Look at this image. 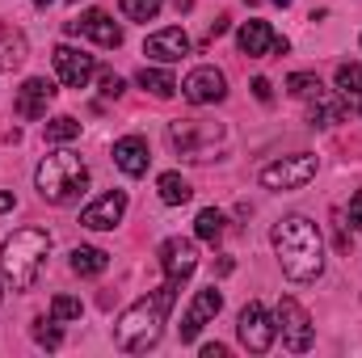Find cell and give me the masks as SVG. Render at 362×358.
Masks as SVG:
<instances>
[{"label":"cell","mask_w":362,"mask_h":358,"mask_svg":"<svg viewBox=\"0 0 362 358\" xmlns=\"http://www.w3.org/2000/svg\"><path fill=\"white\" fill-rule=\"evenodd\" d=\"M274 253L282 262V274L291 282H312L320 278L325 270V241H320V228L308 219V215H286L278 219L270 232Z\"/></svg>","instance_id":"cell-1"},{"label":"cell","mask_w":362,"mask_h":358,"mask_svg":"<svg viewBox=\"0 0 362 358\" xmlns=\"http://www.w3.org/2000/svg\"><path fill=\"white\" fill-rule=\"evenodd\" d=\"M173 295H177V282L165 278V287H156V291H148L144 299H135V304L118 316V325H114L118 350H127V354H148V350L160 342V333H165V316H169V308H173Z\"/></svg>","instance_id":"cell-2"},{"label":"cell","mask_w":362,"mask_h":358,"mask_svg":"<svg viewBox=\"0 0 362 358\" xmlns=\"http://www.w3.org/2000/svg\"><path fill=\"white\" fill-rule=\"evenodd\" d=\"M47 253H51V232L42 228H17L13 236H4L0 266H4V278L13 282V291H30L38 282Z\"/></svg>","instance_id":"cell-3"},{"label":"cell","mask_w":362,"mask_h":358,"mask_svg":"<svg viewBox=\"0 0 362 358\" xmlns=\"http://www.w3.org/2000/svg\"><path fill=\"white\" fill-rule=\"evenodd\" d=\"M34 181H38V194H42L47 202L64 207V202H72V198L85 194L89 169H85V161H81L76 152H51V156L38 165Z\"/></svg>","instance_id":"cell-4"},{"label":"cell","mask_w":362,"mask_h":358,"mask_svg":"<svg viewBox=\"0 0 362 358\" xmlns=\"http://www.w3.org/2000/svg\"><path fill=\"white\" fill-rule=\"evenodd\" d=\"M219 135H223V131H219L215 122H202V118H177V122L169 127L173 148H177L189 165L211 161V156H215V148H219Z\"/></svg>","instance_id":"cell-5"},{"label":"cell","mask_w":362,"mask_h":358,"mask_svg":"<svg viewBox=\"0 0 362 358\" xmlns=\"http://www.w3.org/2000/svg\"><path fill=\"white\" fill-rule=\"evenodd\" d=\"M274 325H278V333H282V346L291 350V354H303V350H312V342H316V325H312V316H308V308L299 304V299H278V308H274Z\"/></svg>","instance_id":"cell-6"},{"label":"cell","mask_w":362,"mask_h":358,"mask_svg":"<svg viewBox=\"0 0 362 358\" xmlns=\"http://www.w3.org/2000/svg\"><path fill=\"white\" fill-rule=\"evenodd\" d=\"M236 333H240V346H245L249 354H266V350L274 346V337H278V325H274V316L266 312V304L249 299V304L240 308Z\"/></svg>","instance_id":"cell-7"},{"label":"cell","mask_w":362,"mask_h":358,"mask_svg":"<svg viewBox=\"0 0 362 358\" xmlns=\"http://www.w3.org/2000/svg\"><path fill=\"white\" fill-rule=\"evenodd\" d=\"M312 178H316V156H308V152L282 156V161H274V165L262 169V185L266 190H299V185H308Z\"/></svg>","instance_id":"cell-8"},{"label":"cell","mask_w":362,"mask_h":358,"mask_svg":"<svg viewBox=\"0 0 362 358\" xmlns=\"http://www.w3.org/2000/svg\"><path fill=\"white\" fill-rule=\"evenodd\" d=\"M181 97H185L189 105H215V101L228 97V76H223L219 68L202 64V68H194V72L181 81Z\"/></svg>","instance_id":"cell-9"},{"label":"cell","mask_w":362,"mask_h":358,"mask_svg":"<svg viewBox=\"0 0 362 358\" xmlns=\"http://www.w3.org/2000/svg\"><path fill=\"white\" fill-rule=\"evenodd\" d=\"M160 270H165V278L169 282H185L194 270H198V249H194V241H185V236H169L165 245H160Z\"/></svg>","instance_id":"cell-10"},{"label":"cell","mask_w":362,"mask_h":358,"mask_svg":"<svg viewBox=\"0 0 362 358\" xmlns=\"http://www.w3.org/2000/svg\"><path fill=\"white\" fill-rule=\"evenodd\" d=\"M219 312H223V295H219L215 282H211V287H202V291L194 295V304L185 308V316H181V342H194L198 329H202L206 321H215Z\"/></svg>","instance_id":"cell-11"},{"label":"cell","mask_w":362,"mask_h":358,"mask_svg":"<svg viewBox=\"0 0 362 358\" xmlns=\"http://www.w3.org/2000/svg\"><path fill=\"white\" fill-rule=\"evenodd\" d=\"M55 72H59V81L68 85V89H85L93 81V72H97V64H93V55L85 51H76V47H55Z\"/></svg>","instance_id":"cell-12"},{"label":"cell","mask_w":362,"mask_h":358,"mask_svg":"<svg viewBox=\"0 0 362 358\" xmlns=\"http://www.w3.org/2000/svg\"><path fill=\"white\" fill-rule=\"evenodd\" d=\"M122 211H127V190H105L97 202H89V207L81 211V224L93 228V232H110V228L122 219Z\"/></svg>","instance_id":"cell-13"},{"label":"cell","mask_w":362,"mask_h":358,"mask_svg":"<svg viewBox=\"0 0 362 358\" xmlns=\"http://www.w3.org/2000/svg\"><path fill=\"white\" fill-rule=\"evenodd\" d=\"M68 34H89L97 47H122V25L110 17V13H101V8H89L81 21H68Z\"/></svg>","instance_id":"cell-14"},{"label":"cell","mask_w":362,"mask_h":358,"mask_svg":"<svg viewBox=\"0 0 362 358\" xmlns=\"http://www.w3.org/2000/svg\"><path fill=\"white\" fill-rule=\"evenodd\" d=\"M51 97H55V85L51 81H42V76H30L21 89H17V118H25V122H34V118H42L47 114V105H51Z\"/></svg>","instance_id":"cell-15"},{"label":"cell","mask_w":362,"mask_h":358,"mask_svg":"<svg viewBox=\"0 0 362 358\" xmlns=\"http://www.w3.org/2000/svg\"><path fill=\"white\" fill-rule=\"evenodd\" d=\"M144 55L160 59V64H177L181 55H189V34L181 25H169V30H156L148 42H144Z\"/></svg>","instance_id":"cell-16"},{"label":"cell","mask_w":362,"mask_h":358,"mask_svg":"<svg viewBox=\"0 0 362 358\" xmlns=\"http://www.w3.org/2000/svg\"><path fill=\"white\" fill-rule=\"evenodd\" d=\"M148 139H139V135H122L118 144H114V165L127 173V178H144L148 173Z\"/></svg>","instance_id":"cell-17"},{"label":"cell","mask_w":362,"mask_h":358,"mask_svg":"<svg viewBox=\"0 0 362 358\" xmlns=\"http://www.w3.org/2000/svg\"><path fill=\"white\" fill-rule=\"evenodd\" d=\"M274 34L270 21H245L240 25V34H236V42H240V51L249 55V59H262V55H270L274 51Z\"/></svg>","instance_id":"cell-18"},{"label":"cell","mask_w":362,"mask_h":358,"mask_svg":"<svg viewBox=\"0 0 362 358\" xmlns=\"http://www.w3.org/2000/svg\"><path fill=\"white\" fill-rule=\"evenodd\" d=\"M346 118V93L337 97V93L320 89L312 97V127H333V122H341Z\"/></svg>","instance_id":"cell-19"},{"label":"cell","mask_w":362,"mask_h":358,"mask_svg":"<svg viewBox=\"0 0 362 358\" xmlns=\"http://www.w3.org/2000/svg\"><path fill=\"white\" fill-rule=\"evenodd\" d=\"M25 34L21 30H13V25H0V72H13V68H21L25 64Z\"/></svg>","instance_id":"cell-20"},{"label":"cell","mask_w":362,"mask_h":358,"mask_svg":"<svg viewBox=\"0 0 362 358\" xmlns=\"http://www.w3.org/2000/svg\"><path fill=\"white\" fill-rule=\"evenodd\" d=\"M105 266H110V253H105V249H93V245L72 249V270H76L81 278H97V274H105Z\"/></svg>","instance_id":"cell-21"},{"label":"cell","mask_w":362,"mask_h":358,"mask_svg":"<svg viewBox=\"0 0 362 358\" xmlns=\"http://www.w3.org/2000/svg\"><path fill=\"white\" fill-rule=\"evenodd\" d=\"M156 190H160V202H165V207H181V202H189V198H194L189 181L181 178V173H160Z\"/></svg>","instance_id":"cell-22"},{"label":"cell","mask_w":362,"mask_h":358,"mask_svg":"<svg viewBox=\"0 0 362 358\" xmlns=\"http://www.w3.org/2000/svg\"><path fill=\"white\" fill-rule=\"evenodd\" d=\"M223 228H228V219H223V211H215V207L198 211V219H194V232H198V241H206V245H215V241L223 236Z\"/></svg>","instance_id":"cell-23"},{"label":"cell","mask_w":362,"mask_h":358,"mask_svg":"<svg viewBox=\"0 0 362 358\" xmlns=\"http://www.w3.org/2000/svg\"><path fill=\"white\" fill-rule=\"evenodd\" d=\"M139 89H148L152 97H173L177 93V81L169 76V72H160V68H139Z\"/></svg>","instance_id":"cell-24"},{"label":"cell","mask_w":362,"mask_h":358,"mask_svg":"<svg viewBox=\"0 0 362 358\" xmlns=\"http://www.w3.org/2000/svg\"><path fill=\"white\" fill-rule=\"evenodd\" d=\"M76 135H81V122H76L72 114H59V118L47 122V144H68V139H76Z\"/></svg>","instance_id":"cell-25"},{"label":"cell","mask_w":362,"mask_h":358,"mask_svg":"<svg viewBox=\"0 0 362 358\" xmlns=\"http://www.w3.org/2000/svg\"><path fill=\"white\" fill-rule=\"evenodd\" d=\"M320 89H325V85H320V76H312V72L286 76V93H291V97H316Z\"/></svg>","instance_id":"cell-26"},{"label":"cell","mask_w":362,"mask_h":358,"mask_svg":"<svg viewBox=\"0 0 362 358\" xmlns=\"http://www.w3.org/2000/svg\"><path fill=\"white\" fill-rule=\"evenodd\" d=\"M34 342H38L42 350H59V342H64V333H59V325H55V316H51V321H34Z\"/></svg>","instance_id":"cell-27"},{"label":"cell","mask_w":362,"mask_h":358,"mask_svg":"<svg viewBox=\"0 0 362 358\" xmlns=\"http://www.w3.org/2000/svg\"><path fill=\"white\" fill-rule=\"evenodd\" d=\"M160 8H165V0H122V13L131 21H152Z\"/></svg>","instance_id":"cell-28"},{"label":"cell","mask_w":362,"mask_h":358,"mask_svg":"<svg viewBox=\"0 0 362 358\" xmlns=\"http://www.w3.org/2000/svg\"><path fill=\"white\" fill-rule=\"evenodd\" d=\"M337 89L346 93H362V64H341L337 68Z\"/></svg>","instance_id":"cell-29"},{"label":"cell","mask_w":362,"mask_h":358,"mask_svg":"<svg viewBox=\"0 0 362 358\" xmlns=\"http://www.w3.org/2000/svg\"><path fill=\"white\" fill-rule=\"evenodd\" d=\"M81 312H85V308H81V299H72V295H55V299H51V316H55V321H81Z\"/></svg>","instance_id":"cell-30"},{"label":"cell","mask_w":362,"mask_h":358,"mask_svg":"<svg viewBox=\"0 0 362 358\" xmlns=\"http://www.w3.org/2000/svg\"><path fill=\"white\" fill-rule=\"evenodd\" d=\"M122 89H127V85H122V76L101 72V93H105V97H122Z\"/></svg>","instance_id":"cell-31"},{"label":"cell","mask_w":362,"mask_h":358,"mask_svg":"<svg viewBox=\"0 0 362 358\" xmlns=\"http://www.w3.org/2000/svg\"><path fill=\"white\" fill-rule=\"evenodd\" d=\"M350 228H358L362 232V190L350 198Z\"/></svg>","instance_id":"cell-32"},{"label":"cell","mask_w":362,"mask_h":358,"mask_svg":"<svg viewBox=\"0 0 362 358\" xmlns=\"http://www.w3.org/2000/svg\"><path fill=\"white\" fill-rule=\"evenodd\" d=\"M253 97H257V101H270V97H274V89H270V81H266V76H257V81H253Z\"/></svg>","instance_id":"cell-33"},{"label":"cell","mask_w":362,"mask_h":358,"mask_svg":"<svg viewBox=\"0 0 362 358\" xmlns=\"http://www.w3.org/2000/svg\"><path fill=\"white\" fill-rule=\"evenodd\" d=\"M219 34H228V17H219V21L206 25V38H219Z\"/></svg>","instance_id":"cell-34"},{"label":"cell","mask_w":362,"mask_h":358,"mask_svg":"<svg viewBox=\"0 0 362 358\" xmlns=\"http://www.w3.org/2000/svg\"><path fill=\"white\" fill-rule=\"evenodd\" d=\"M232 270H236V262H232V258H219V262H215V274H219V278H228Z\"/></svg>","instance_id":"cell-35"},{"label":"cell","mask_w":362,"mask_h":358,"mask_svg":"<svg viewBox=\"0 0 362 358\" xmlns=\"http://www.w3.org/2000/svg\"><path fill=\"white\" fill-rule=\"evenodd\" d=\"M202 358H228V346H219V342L215 346H202Z\"/></svg>","instance_id":"cell-36"},{"label":"cell","mask_w":362,"mask_h":358,"mask_svg":"<svg viewBox=\"0 0 362 358\" xmlns=\"http://www.w3.org/2000/svg\"><path fill=\"white\" fill-rule=\"evenodd\" d=\"M13 207H17V198H13L8 190H0V215H4V211H13Z\"/></svg>","instance_id":"cell-37"},{"label":"cell","mask_w":362,"mask_h":358,"mask_svg":"<svg viewBox=\"0 0 362 358\" xmlns=\"http://www.w3.org/2000/svg\"><path fill=\"white\" fill-rule=\"evenodd\" d=\"M194 8V0H177V13H189Z\"/></svg>","instance_id":"cell-38"},{"label":"cell","mask_w":362,"mask_h":358,"mask_svg":"<svg viewBox=\"0 0 362 358\" xmlns=\"http://www.w3.org/2000/svg\"><path fill=\"white\" fill-rule=\"evenodd\" d=\"M34 4H51V0H34Z\"/></svg>","instance_id":"cell-39"},{"label":"cell","mask_w":362,"mask_h":358,"mask_svg":"<svg viewBox=\"0 0 362 358\" xmlns=\"http://www.w3.org/2000/svg\"><path fill=\"white\" fill-rule=\"evenodd\" d=\"M274 4H291V0H274Z\"/></svg>","instance_id":"cell-40"},{"label":"cell","mask_w":362,"mask_h":358,"mask_svg":"<svg viewBox=\"0 0 362 358\" xmlns=\"http://www.w3.org/2000/svg\"><path fill=\"white\" fill-rule=\"evenodd\" d=\"M0 299H4V291H0Z\"/></svg>","instance_id":"cell-41"}]
</instances>
